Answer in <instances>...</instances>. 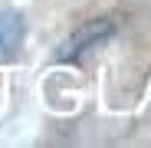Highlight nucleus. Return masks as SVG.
<instances>
[{"instance_id": "nucleus-2", "label": "nucleus", "mask_w": 151, "mask_h": 148, "mask_svg": "<svg viewBox=\"0 0 151 148\" xmlns=\"http://www.w3.org/2000/svg\"><path fill=\"white\" fill-rule=\"evenodd\" d=\"M20 43H23V23L17 17H0V59L13 56Z\"/></svg>"}, {"instance_id": "nucleus-1", "label": "nucleus", "mask_w": 151, "mask_h": 148, "mask_svg": "<svg viewBox=\"0 0 151 148\" xmlns=\"http://www.w3.org/2000/svg\"><path fill=\"white\" fill-rule=\"evenodd\" d=\"M115 33V27L109 20H89V23H82L79 30H76L63 46H59V53H56V59L59 63H69V59H82L86 53H92L95 46H102L109 36Z\"/></svg>"}]
</instances>
